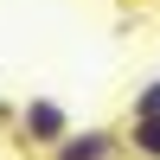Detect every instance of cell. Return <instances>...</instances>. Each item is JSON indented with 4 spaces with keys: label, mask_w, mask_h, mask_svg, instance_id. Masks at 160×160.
<instances>
[{
    "label": "cell",
    "mask_w": 160,
    "mask_h": 160,
    "mask_svg": "<svg viewBox=\"0 0 160 160\" xmlns=\"http://www.w3.org/2000/svg\"><path fill=\"white\" fill-rule=\"evenodd\" d=\"M71 128H77V122H71V109H64L58 96H26L19 115H13V128H7L0 141H13L19 154H45V148H58Z\"/></svg>",
    "instance_id": "6da1fadb"
},
{
    "label": "cell",
    "mask_w": 160,
    "mask_h": 160,
    "mask_svg": "<svg viewBox=\"0 0 160 160\" xmlns=\"http://www.w3.org/2000/svg\"><path fill=\"white\" fill-rule=\"evenodd\" d=\"M38 160H128V154H122V128L90 122V128H71L58 148H45Z\"/></svg>",
    "instance_id": "7a4b0ae2"
},
{
    "label": "cell",
    "mask_w": 160,
    "mask_h": 160,
    "mask_svg": "<svg viewBox=\"0 0 160 160\" xmlns=\"http://www.w3.org/2000/svg\"><path fill=\"white\" fill-rule=\"evenodd\" d=\"M122 154L128 160H160V115H122Z\"/></svg>",
    "instance_id": "3957f363"
},
{
    "label": "cell",
    "mask_w": 160,
    "mask_h": 160,
    "mask_svg": "<svg viewBox=\"0 0 160 160\" xmlns=\"http://www.w3.org/2000/svg\"><path fill=\"white\" fill-rule=\"evenodd\" d=\"M128 115H160V71L135 90V96H128Z\"/></svg>",
    "instance_id": "277c9868"
},
{
    "label": "cell",
    "mask_w": 160,
    "mask_h": 160,
    "mask_svg": "<svg viewBox=\"0 0 160 160\" xmlns=\"http://www.w3.org/2000/svg\"><path fill=\"white\" fill-rule=\"evenodd\" d=\"M13 115H19V102H7V96H0V135L13 128Z\"/></svg>",
    "instance_id": "5b68a950"
}]
</instances>
